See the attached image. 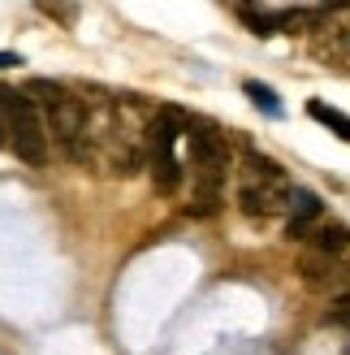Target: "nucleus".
Here are the masks:
<instances>
[{"mask_svg":"<svg viewBox=\"0 0 350 355\" xmlns=\"http://www.w3.org/2000/svg\"><path fill=\"white\" fill-rule=\"evenodd\" d=\"M26 96L35 100V109L44 113L48 139H57L74 161H86L91 152L82 148V139H86V113H82V104L69 96L61 83H48V78H30L26 83Z\"/></svg>","mask_w":350,"mask_h":355,"instance_id":"nucleus-1","label":"nucleus"},{"mask_svg":"<svg viewBox=\"0 0 350 355\" xmlns=\"http://www.w3.org/2000/svg\"><path fill=\"white\" fill-rule=\"evenodd\" d=\"M0 104H5V126H9V148L17 161L26 165H48V126L39 109H35V100L26 92H9V87H0Z\"/></svg>","mask_w":350,"mask_h":355,"instance_id":"nucleus-2","label":"nucleus"},{"mask_svg":"<svg viewBox=\"0 0 350 355\" xmlns=\"http://www.w3.org/2000/svg\"><path fill=\"white\" fill-rule=\"evenodd\" d=\"M182 135H186V126H182L178 113H160L147 126V161H151V182L160 195H173L182 182V165H178V156H173Z\"/></svg>","mask_w":350,"mask_h":355,"instance_id":"nucleus-3","label":"nucleus"},{"mask_svg":"<svg viewBox=\"0 0 350 355\" xmlns=\"http://www.w3.org/2000/svg\"><path fill=\"white\" fill-rule=\"evenodd\" d=\"M307 113L316 117L320 126H329V130H333V135L342 139V144H350V117H346V113H338L333 104H324V100H311V104H307Z\"/></svg>","mask_w":350,"mask_h":355,"instance_id":"nucleus-4","label":"nucleus"},{"mask_svg":"<svg viewBox=\"0 0 350 355\" xmlns=\"http://www.w3.org/2000/svg\"><path fill=\"white\" fill-rule=\"evenodd\" d=\"M311 243H316L320 256H338V252H346V247H350V230L338 225V221H329V225H320L316 234H311Z\"/></svg>","mask_w":350,"mask_h":355,"instance_id":"nucleus-5","label":"nucleus"},{"mask_svg":"<svg viewBox=\"0 0 350 355\" xmlns=\"http://www.w3.org/2000/svg\"><path fill=\"white\" fill-rule=\"evenodd\" d=\"M286 208H290V221H294V225H303V221H311V217H320V195H316V191H307V187H294Z\"/></svg>","mask_w":350,"mask_h":355,"instance_id":"nucleus-6","label":"nucleus"},{"mask_svg":"<svg viewBox=\"0 0 350 355\" xmlns=\"http://www.w3.org/2000/svg\"><path fill=\"white\" fill-rule=\"evenodd\" d=\"M242 92H247L251 104H255V109H264L268 117H282V113H286V109H282V100H277V92H273V87H264V83H247Z\"/></svg>","mask_w":350,"mask_h":355,"instance_id":"nucleus-7","label":"nucleus"},{"mask_svg":"<svg viewBox=\"0 0 350 355\" xmlns=\"http://www.w3.org/2000/svg\"><path fill=\"white\" fill-rule=\"evenodd\" d=\"M333 321H342V325H350V295H342L338 304H333Z\"/></svg>","mask_w":350,"mask_h":355,"instance_id":"nucleus-8","label":"nucleus"},{"mask_svg":"<svg viewBox=\"0 0 350 355\" xmlns=\"http://www.w3.org/2000/svg\"><path fill=\"white\" fill-rule=\"evenodd\" d=\"M0 148H9V126H5V104H0Z\"/></svg>","mask_w":350,"mask_h":355,"instance_id":"nucleus-9","label":"nucleus"},{"mask_svg":"<svg viewBox=\"0 0 350 355\" xmlns=\"http://www.w3.org/2000/svg\"><path fill=\"white\" fill-rule=\"evenodd\" d=\"M9 65H22V61H17V52H0V69H9Z\"/></svg>","mask_w":350,"mask_h":355,"instance_id":"nucleus-10","label":"nucleus"},{"mask_svg":"<svg viewBox=\"0 0 350 355\" xmlns=\"http://www.w3.org/2000/svg\"><path fill=\"white\" fill-rule=\"evenodd\" d=\"M342 355H350V343H346V351H342Z\"/></svg>","mask_w":350,"mask_h":355,"instance_id":"nucleus-11","label":"nucleus"}]
</instances>
